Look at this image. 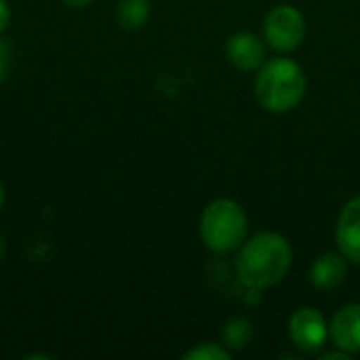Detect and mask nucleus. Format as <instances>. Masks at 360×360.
Returning <instances> with one entry per match:
<instances>
[{"instance_id":"obj_1","label":"nucleus","mask_w":360,"mask_h":360,"mask_svg":"<svg viewBox=\"0 0 360 360\" xmlns=\"http://www.w3.org/2000/svg\"><path fill=\"white\" fill-rule=\"evenodd\" d=\"M293 262L291 245L276 232H262L243 245L236 257V276L245 287L268 289L278 285Z\"/></svg>"},{"instance_id":"obj_2","label":"nucleus","mask_w":360,"mask_h":360,"mask_svg":"<svg viewBox=\"0 0 360 360\" xmlns=\"http://www.w3.org/2000/svg\"><path fill=\"white\" fill-rule=\"evenodd\" d=\"M308 80L300 63L287 57H272L259 65L255 76V97L262 108L274 114L293 110L306 93Z\"/></svg>"},{"instance_id":"obj_3","label":"nucleus","mask_w":360,"mask_h":360,"mask_svg":"<svg viewBox=\"0 0 360 360\" xmlns=\"http://www.w3.org/2000/svg\"><path fill=\"white\" fill-rule=\"evenodd\" d=\"M247 215L243 207L230 198L207 205L200 217V238L213 253H230L245 243Z\"/></svg>"},{"instance_id":"obj_4","label":"nucleus","mask_w":360,"mask_h":360,"mask_svg":"<svg viewBox=\"0 0 360 360\" xmlns=\"http://www.w3.org/2000/svg\"><path fill=\"white\" fill-rule=\"evenodd\" d=\"M264 36L274 51H293L306 36V19L295 6L281 4L268 13L264 21Z\"/></svg>"},{"instance_id":"obj_5","label":"nucleus","mask_w":360,"mask_h":360,"mask_svg":"<svg viewBox=\"0 0 360 360\" xmlns=\"http://www.w3.org/2000/svg\"><path fill=\"white\" fill-rule=\"evenodd\" d=\"M289 338L304 352H319L327 340L325 316L314 308H300L289 321Z\"/></svg>"},{"instance_id":"obj_6","label":"nucleus","mask_w":360,"mask_h":360,"mask_svg":"<svg viewBox=\"0 0 360 360\" xmlns=\"http://www.w3.org/2000/svg\"><path fill=\"white\" fill-rule=\"evenodd\" d=\"M340 253L352 262L360 264V196L352 198L340 213L335 230Z\"/></svg>"},{"instance_id":"obj_7","label":"nucleus","mask_w":360,"mask_h":360,"mask_svg":"<svg viewBox=\"0 0 360 360\" xmlns=\"http://www.w3.org/2000/svg\"><path fill=\"white\" fill-rule=\"evenodd\" d=\"M329 335L340 350L348 354L360 352V304H348L338 310L331 321Z\"/></svg>"},{"instance_id":"obj_8","label":"nucleus","mask_w":360,"mask_h":360,"mask_svg":"<svg viewBox=\"0 0 360 360\" xmlns=\"http://www.w3.org/2000/svg\"><path fill=\"white\" fill-rule=\"evenodd\" d=\"M226 55L238 70H245V72L259 70V65L266 61L264 42L251 32L234 34L226 44Z\"/></svg>"},{"instance_id":"obj_9","label":"nucleus","mask_w":360,"mask_h":360,"mask_svg":"<svg viewBox=\"0 0 360 360\" xmlns=\"http://www.w3.org/2000/svg\"><path fill=\"white\" fill-rule=\"evenodd\" d=\"M346 257L342 253H325L312 264L310 281L316 289L331 291L346 281Z\"/></svg>"},{"instance_id":"obj_10","label":"nucleus","mask_w":360,"mask_h":360,"mask_svg":"<svg viewBox=\"0 0 360 360\" xmlns=\"http://www.w3.org/2000/svg\"><path fill=\"white\" fill-rule=\"evenodd\" d=\"M150 13H152L150 0H118L116 23L127 32H135L148 23Z\"/></svg>"},{"instance_id":"obj_11","label":"nucleus","mask_w":360,"mask_h":360,"mask_svg":"<svg viewBox=\"0 0 360 360\" xmlns=\"http://www.w3.org/2000/svg\"><path fill=\"white\" fill-rule=\"evenodd\" d=\"M221 340H224L226 348H230V350H243L253 340V325L247 319H243V316L232 319V321H228L224 325Z\"/></svg>"},{"instance_id":"obj_12","label":"nucleus","mask_w":360,"mask_h":360,"mask_svg":"<svg viewBox=\"0 0 360 360\" xmlns=\"http://www.w3.org/2000/svg\"><path fill=\"white\" fill-rule=\"evenodd\" d=\"M184 360H230V352L219 344H198L184 354Z\"/></svg>"},{"instance_id":"obj_13","label":"nucleus","mask_w":360,"mask_h":360,"mask_svg":"<svg viewBox=\"0 0 360 360\" xmlns=\"http://www.w3.org/2000/svg\"><path fill=\"white\" fill-rule=\"evenodd\" d=\"M11 65H13V51L8 46V42L0 38V84L8 78Z\"/></svg>"},{"instance_id":"obj_14","label":"nucleus","mask_w":360,"mask_h":360,"mask_svg":"<svg viewBox=\"0 0 360 360\" xmlns=\"http://www.w3.org/2000/svg\"><path fill=\"white\" fill-rule=\"evenodd\" d=\"M11 19H13V11H11V4H8L6 0H0V36H2V32H4V30L8 27Z\"/></svg>"},{"instance_id":"obj_15","label":"nucleus","mask_w":360,"mask_h":360,"mask_svg":"<svg viewBox=\"0 0 360 360\" xmlns=\"http://www.w3.org/2000/svg\"><path fill=\"white\" fill-rule=\"evenodd\" d=\"M68 8H74V11H80V8H86L93 0H61Z\"/></svg>"},{"instance_id":"obj_16","label":"nucleus","mask_w":360,"mask_h":360,"mask_svg":"<svg viewBox=\"0 0 360 360\" xmlns=\"http://www.w3.org/2000/svg\"><path fill=\"white\" fill-rule=\"evenodd\" d=\"M333 359L348 360L350 359V354H348V352H344V350H340V352H329V354H325V356H323V360H333Z\"/></svg>"},{"instance_id":"obj_17","label":"nucleus","mask_w":360,"mask_h":360,"mask_svg":"<svg viewBox=\"0 0 360 360\" xmlns=\"http://www.w3.org/2000/svg\"><path fill=\"white\" fill-rule=\"evenodd\" d=\"M4 255H6V238H4V234L0 230V262L4 259Z\"/></svg>"},{"instance_id":"obj_18","label":"nucleus","mask_w":360,"mask_h":360,"mask_svg":"<svg viewBox=\"0 0 360 360\" xmlns=\"http://www.w3.org/2000/svg\"><path fill=\"white\" fill-rule=\"evenodd\" d=\"M4 200H6V190H4V184H2V179H0V211H2V207H4Z\"/></svg>"}]
</instances>
